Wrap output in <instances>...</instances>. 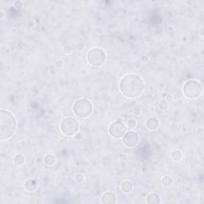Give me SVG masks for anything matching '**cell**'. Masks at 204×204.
I'll list each match as a JSON object with an SVG mask.
<instances>
[{"instance_id":"6da1fadb","label":"cell","mask_w":204,"mask_h":204,"mask_svg":"<svg viewBox=\"0 0 204 204\" xmlns=\"http://www.w3.org/2000/svg\"><path fill=\"white\" fill-rule=\"evenodd\" d=\"M119 87L124 96L128 98L133 99L142 94L145 89V83L139 75L129 73L120 80Z\"/></svg>"},{"instance_id":"7a4b0ae2","label":"cell","mask_w":204,"mask_h":204,"mask_svg":"<svg viewBox=\"0 0 204 204\" xmlns=\"http://www.w3.org/2000/svg\"><path fill=\"white\" fill-rule=\"evenodd\" d=\"M17 121L14 116L7 110L0 112V140H9L15 133Z\"/></svg>"},{"instance_id":"3957f363","label":"cell","mask_w":204,"mask_h":204,"mask_svg":"<svg viewBox=\"0 0 204 204\" xmlns=\"http://www.w3.org/2000/svg\"><path fill=\"white\" fill-rule=\"evenodd\" d=\"M92 104L89 100L80 98L73 103V111L80 118H86L92 114Z\"/></svg>"},{"instance_id":"277c9868","label":"cell","mask_w":204,"mask_h":204,"mask_svg":"<svg viewBox=\"0 0 204 204\" xmlns=\"http://www.w3.org/2000/svg\"><path fill=\"white\" fill-rule=\"evenodd\" d=\"M183 92L185 96L187 98L196 99L202 94V85L195 80H190L185 83L183 85Z\"/></svg>"},{"instance_id":"5b68a950","label":"cell","mask_w":204,"mask_h":204,"mask_svg":"<svg viewBox=\"0 0 204 204\" xmlns=\"http://www.w3.org/2000/svg\"><path fill=\"white\" fill-rule=\"evenodd\" d=\"M80 124L73 117L64 118L60 124V129L62 133L68 137H73L79 131Z\"/></svg>"},{"instance_id":"8992f818","label":"cell","mask_w":204,"mask_h":204,"mask_svg":"<svg viewBox=\"0 0 204 204\" xmlns=\"http://www.w3.org/2000/svg\"><path fill=\"white\" fill-rule=\"evenodd\" d=\"M87 62L89 65L99 67L102 66L106 61V54L104 51L100 48H92L87 53Z\"/></svg>"},{"instance_id":"52a82bcc","label":"cell","mask_w":204,"mask_h":204,"mask_svg":"<svg viewBox=\"0 0 204 204\" xmlns=\"http://www.w3.org/2000/svg\"><path fill=\"white\" fill-rule=\"evenodd\" d=\"M127 131V128L121 121H114L109 126V134L115 139H121Z\"/></svg>"},{"instance_id":"ba28073f","label":"cell","mask_w":204,"mask_h":204,"mask_svg":"<svg viewBox=\"0 0 204 204\" xmlns=\"http://www.w3.org/2000/svg\"><path fill=\"white\" fill-rule=\"evenodd\" d=\"M140 137L138 133L134 131H129L126 133L123 137V143L125 146L129 148H134L138 145Z\"/></svg>"},{"instance_id":"9c48e42d","label":"cell","mask_w":204,"mask_h":204,"mask_svg":"<svg viewBox=\"0 0 204 204\" xmlns=\"http://www.w3.org/2000/svg\"><path fill=\"white\" fill-rule=\"evenodd\" d=\"M100 201L104 204H113L116 202V195L112 191H106L102 194Z\"/></svg>"},{"instance_id":"30bf717a","label":"cell","mask_w":204,"mask_h":204,"mask_svg":"<svg viewBox=\"0 0 204 204\" xmlns=\"http://www.w3.org/2000/svg\"><path fill=\"white\" fill-rule=\"evenodd\" d=\"M120 189L124 194H129L131 193L133 190V184L131 181L129 180H124L121 183L120 185Z\"/></svg>"},{"instance_id":"8fae6325","label":"cell","mask_w":204,"mask_h":204,"mask_svg":"<svg viewBox=\"0 0 204 204\" xmlns=\"http://www.w3.org/2000/svg\"><path fill=\"white\" fill-rule=\"evenodd\" d=\"M147 128H148L149 130H152V131H154L159 128V120L156 118L155 117H150L148 120L147 121Z\"/></svg>"},{"instance_id":"7c38bea8","label":"cell","mask_w":204,"mask_h":204,"mask_svg":"<svg viewBox=\"0 0 204 204\" xmlns=\"http://www.w3.org/2000/svg\"><path fill=\"white\" fill-rule=\"evenodd\" d=\"M160 202H161V199H160V195L156 193H151L147 197V202L149 204L160 203Z\"/></svg>"},{"instance_id":"4fadbf2b","label":"cell","mask_w":204,"mask_h":204,"mask_svg":"<svg viewBox=\"0 0 204 204\" xmlns=\"http://www.w3.org/2000/svg\"><path fill=\"white\" fill-rule=\"evenodd\" d=\"M37 183L34 179H27L25 183V188L27 189L28 191H34L36 190L37 188Z\"/></svg>"},{"instance_id":"5bb4252c","label":"cell","mask_w":204,"mask_h":204,"mask_svg":"<svg viewBox=\"0 0 204 204\" xmlns=\"http://www.w3.org/2000/svg\"><path fill=\"white\" fill-rule=\"evenodd\" d=\"M44 162L46 165L53 166L56 162V158L53 154H47L44 158Z\"/></svg>"},{"instance_id":"9a60e30c","label":"cell","mask_w":204,"mask_h":204,"mask_svg":"<svg viewBox=\"0 0 204 204\" xmlns=\"http://www.w3.org/2000/svg\"><path fill=\"white\" fill-rule=\"evenodd\" d=\"M173 183V179L170 175H165L162 178V184L164 185V187H171Z\"/></svg>"},{"instance_id":"2e32d148","label":"cell","mask_w":204,"mask_h":204,"mask_svg":"<svg viewBox=\"0 0 204 204\" xmlns=\"http://www.w3.org/2000/svg\"><path fill=\"white\" fill-rule=\"evenodd\" d=\"M14 163L18 166L22 165L25 163V157L22 154H18L14 157Z\"/></svg>"},{"instance_id":"e0dca14e","label":"cell","mask_w":204,"mask_h":204,"mask_svg":"<svg viewBox=\"0 0 204 204\" xmlns=\"http://www.w3.org/2000/svg\"><path fill=\"white\" fill-rule=\"evenodd\" d=\"M182 156H183L182 152L179 150L173 151L171 155V159H172V160H174V161H179V160L182 159Z\"/></svg>"},{"instance_id":"ac0fdd59","label":"cell","mask_w":204,"mask_h":204,"mask_svg":"<svg viewBox=\"0 0 204 204\" xmlns=\"http://www.w3.org/2000/svg\"><path fill=\"white\" fill-rule=\"evenodd\" d=\"M127 125L128 127L130 128V129H134V128L137 127V121L135 119H129L127 121Z\"/></svg>"},{"instance_id":"d6986e66","label":"cell","mask_w":204,"mask_h":204,"mask_svg":"<svg viewBox=\"0 0 204 204\" xmlns=\"http://www.w3.org/2000/svg\"><path fill=\"white\" fill-rule=\"evenodd\" d=\"M168 106H169V104L167 100H162L159 104V107L161 110H166L168 108Z\"/></svg>"},{"instance_id":"ffe728a7","label":"cell","mask_w":204,"mask_h":204,"mask_svg":"<svg viewBox=\"0 0 204 204\" xmlns=\"http://www.w3.org/2000/svg\"><path fill=\"white\" fill-rule=\"evenodd\" d=\"M76 181L77 183H81V182L84 181V179H85V176L82 175V174H77L75 176Z\"/></svg>"},{"instance_id":"44dd1931","label":"cell","mask_w":204,"mask_h":204,"mask_svg":"<svg viewBox=\"0 0 204 204\" xmlns=\"http://www.w3.org/2000/svg\"><path fill=\"white\" fill-rule=\"evenodd\" d=\"M76 49H77L78 51H82L84 49H85V44L81 42H79L76 44Z\"/></svg>"},{"instance_id":"7402d4cb","label":"cell","mask_w":204,"mask_h":204,"mask_svg":"<svg viewBox=\"0 0 204 204\" xmlns=\"http://www.w3.org/2000/svg\"><path fill=\"white\" fill-rule=\"evenodd\" d=\"M63 50H64V53H65V54H69L70 53L72 52V47L69 46V45H66V46H64Z\"/></svg>"},{"instance_id":"603a6c76","label":"cell","mask_w":204,"mask_h":204,"mask_svg":"<svg viewBox=\"0 0 204 204\" xmlns=\"http://www.w3.org/2000/svg\"><path fill=\"white\" fill-rule=\"evenodd\" d=\"M63 62H62V60H58L56 62V66L58 68H62L63 66Z\"/></svg>"},{"instance_id":"cb8c5ba5","label":"cell","mask_w":204,"mask_h":204,"mask_svg":"<svg viewBox=\"0 0 204 204\" xmlns=\"http://www.w3.org/2000/svg\"><path fill=\"white\" fill-rule=\"evenodd\" d=\"M120 160H127V156H126V155L124 154H121L120 156Z\"/></svg>"},{"instance_id":"d4e9b609","label":"cell","mask_w":204,"mask_h":204,"mask_svg":"<svg viewBox=\"0 0 204 204\" xmlns=\"http://www.w3.org/2000/svg\"><path fill=\"white\" fill-rule=\"evenodd\" d=\"M148 57H146V56H144V57H142V58H141V61H142L143 62H146L147 61H148Z\"/></svg>"},{"instance_id":"484cf974","label":"cell","mask_w":204,"mask_h":204,"mask_svg":"<svg viewBox=\"0 0 204 204\" xmlns=\"http://www.w3.org/2000/svg\"><path fill=\"white\" fill-rule=\"evenodd\" d=\"M135 113L137 114V115H140V113H141V111L139 109H136L135 110Z\"/></svg>"}]
</instances>
